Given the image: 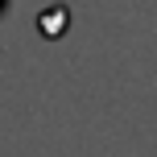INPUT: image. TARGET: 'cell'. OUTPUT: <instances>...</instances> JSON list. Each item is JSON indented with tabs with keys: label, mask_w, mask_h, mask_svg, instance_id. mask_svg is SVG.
Listing matches in <instances>:
<instances>
[{
	"label": "cell",
	"mask_w": 157,
	"mask_h": 157,
	"mask_svg": "<svg viewBox=\"0 0 157 157\" xmlns=\"http://www.w3.org/2000/svg\"><path fill=\"white\" fill-rule=\"evenodd\" d=\"M4 4H8V0H0V13H4Z\"/></svg>",
	"instance_id": "6da1fadb"
}]
</instances>
